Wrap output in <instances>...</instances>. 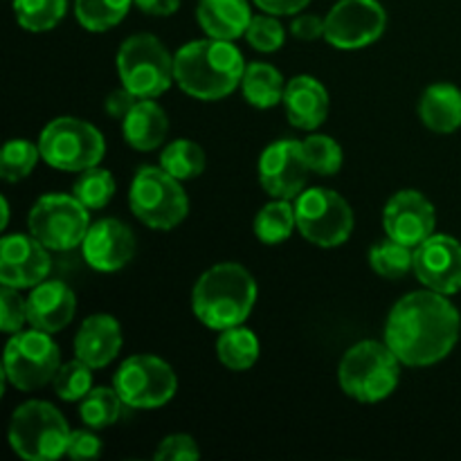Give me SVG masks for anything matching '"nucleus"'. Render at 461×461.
Masks as SVG:
<instances>
[{"instance_id":"obj_1","label":"nucleus","mask_w":461,"mask_h":461,"mask_svg":"<svg viewBox=\"0 0 461 461\" xmlns=\"http://www.w3.org/2000/svg\"><path fill=\"white\" fill-rule=\"evenodd\" d=\"M448 295L417 291L405 295L390 311L385 342L396 358L410 367H428L455 349L461 331L459 311Z\"/></svg>"},{"instance_id":"obj_2","label":"nucleus","mask_w":461,"mask_h":461,"mask_svg":"<svg viewBox=\"0 0 461 461\" xmlns=\"http://www.w3.org/2000/svg\"><path fill=\"white\" fill-rule=\"evenodd\" d=\"M246 61L232 41L203 39L183 45L174 57L176 84L192 97L216 102L241 86Z\"/></svg>"},{"instance_id":"obj_3","label":"nucleus","mask_w":461,"mask_h":461,"mask_svg":"<svg viewBox=\"0 0 461 461\" xmlns=\"http://www.w3.org/2000/svg\"><path fill=\"white\" fill-rule=\"evenodd\" d=\"M255 302V277L241 264L232 261L205 270L192 293L194 315L214 331H225L246 322Z\"/></svg>"},{"instance_id":"obj_4","label":"nucleus","mask_w":461,"mask_h":461,"mask_svg":"<svg viewBox=\"0 0 461 461\" xmlns=\"http://www.w3.org/2000/svg\"><path fill=\"white\" fill-rule=\"evenodd\" d=\"M401 360L387 342L365 340L351 347L338 367V383L342 392L360 403H378L387 399L399 385Z\"/></svg>"},{"instance_id":"obj_5","label":"nucleus","mask_w":461,"mask_h":461,"mask_svg":"<svg viewBox=\"0 0 461 461\" xmlns=\"http://www.w3.org/2000/svg\"><path fill=\"white\" fill-rule=\"evenodd\" d=\"M70 428L63 414L45 401H27L9 423V444L27 461H54L68 453Z\"/></svg>"},{"instance_id":"obj_6","label":"nucleus","mask_w":461,"mask_h":461,"mask_svg":"<svg viewBox=\"0 0 461 461\" xmlns=\"http://www.w3.org/2000/svg\"><path fill=\"white\" fill-rule=\"evenodd\" d=\"M117 72L124 88L140 99H156L174 84V57L158 36L133 34L117 52Z\"/></svg>"},{"instance_id":"obj_7","label":"nucleus","mask_w":461,"mask_h":461,"mask_svg":"<svg viewBox=\"0 0 461 461\" xmlns=\"http://www.w3.org/2000/svg\"><path fill=\"white\" fill-rule=\"evenodd\" d=\"M129 203L133 214L151 230H174L189 212L183 185L162 167H142L135 174Z\"/></svg>"},{"instance_id":"obj_8","label":"nucleus","mask_w":461,"mask_h":461,"mask_svg":"<svg viewBox=\"0 0 461 461\" xmlns=\"http://www.w3.org/2000/svg\"><path fill=\"white\" fill-rule=\"evenodd\" d=\"M41 158L61 171H86L102 162L106 144L93 124L77 117H57L39 138Z\"/></svg>"},{"instance_id":"obj_9","label":"nucleus","mask_w":461,"mask_h":461,"mask_svg":"<svg viewBox=\"0 0 461 461\" xmlns=\"http://www.w3.org/2000/svg\"><path fill=\"white\" fill-rule=\"evenodd\" d=\"M297 230L306 241L320 248H338L351 237L354 212L333 189L313 187L295 198Z\"/></svg>"},{"instance_id":"obj_10","label":"nucleus","mask_w":461,"mask_h":461,"mask_svg":"<svg viewBox=\"0 0 461 461\" xmlns=\"http://www.w3.org/2000/svg\"><path fill=\"white\" fill-rule=\"evenodd\" d=\"M61 354L50 333L32 327L9 338L5 349V378L21 392H34L54 381Z\"/></svg>"},{"instance_id":"obj_11","label":"nucleus","mask_w":461,"mask_h":461,"mask_svg":"<svg viewBox=\"0 0 461 461\" xmlns=\"http://www.w3.org/2000/svg\"><path fill=\"white\" fill-rule=\"evenodd\" d=\"M30 234L48 250L66 252L81 246L90 228L88 207L68 194H45L30 212Z\"/></svg>"},{"instance_id":"obj_12","label":"nucleus","mask_w":461,"mask_h":461,"mask_svg":"<svg viewBox=\"0 0 461 461\" xmlns=\"http://www.w3.org/2000/svg\"><path fill=\"white\" fill-rule=\"evenodd\" d=\"M113 387L124 405L133 410H156L169 403L176 394V374L158 356H131L113 378Z\"/></svg>"},{"instance_id":"obj_13","label":"nucleus","mask_w":461,"mask_h":461,"mask_svg":"<svg viewBox=\"0 0 461 461\" xmlns=\"http://www.w3.org/2000/svg\"><path fill=\"white\" fill-rule=\"evenodd\" d=\"M387 14L378 0H340L324 18V39L338 50H360L381 39Z\"/></svg>"},{"instance_id":"obj_14","label":"nucleus","mask_w":461,"mask_h":461,"mask_svg":"<svg viewBox=\"0 0 461 461\" xmlns=\"http://www.w3.org/2000/svg\"><path fill=\"white\" fill-rule=\"evenodd\" d=\"M306 171L302 142L297 140H279L264 149L259 158V183L273 198L293 201L306 187Z\"/></svg>"},{"instance_id":"obj_15","label":"nucleus","mask_w":461,"mask_h":461,"mask_svg":"<svg viewBox=\"0 0 461 461\" xmlns=\"http://www.w3.org/2000/svg\"><path fill=\"white\" fill-rule=\"evenodd\" d=\"M412 270L430 291L455 295L461 291V243L448 234H432L414 248Z\"/></svg>"},{"instance_id":"obj_16","label":"nucleus","mask_w":461,"mask_h":461,"mask_svg":"<svg viewBox=\"0 0 461 461\" xmlns=\"http://www.w3.org/2000/svg\"><path fill=\"white\" fill-rule=\"evenodd\" d=\"M383 225L387 237L403 246L419 248L435 234V205L414 189H403L387 201L383 212Z\"/></svg>"},{"instance_id":"obj_17","label":"nucleus","mask_w":461,"mask_h":461,"mask_svg":"<svg viewBox=\"0 0 461 461\" xmlns=\"http://www.w3.org/2000/svg\"><path fill=\"white\" fill-rule=\"evenodd\" d=\"M52 270V259L48 255V248L25 234H12L5 237L0 243V282L3 286L34 288L45 282Z\"/></svg>"},{"instance_id":"obj_18","label":"nucleus","mask_w":461,"mask_h":461,"mask_svg":"<svg viewBox=\"0 0 461 461\" xmlns=\"http://www.w3.org/2000/svg\"><path fill=\"white\" fill-rule=\"evenodd\" d=\"M135 246L138 241L129 225L117 219H102L88 228L81 250L90 268L99 273H115L131 264Z\"/></svg>"},{"instance_id":"obj_19","label":"nucleus","mask_w":461,"mask_h":461,"mask_svg":"<svg viewBox=\"0 0 461 461\" xmlns=\"http://www.w3.org/2000/svg\"><path fill=\"white\" fill-rule=\"evenodd\" d=\"M77 297L63 282H41L27 297V324L45 333H57L72 322Z\"/></svg>"},{"instance_id":"obj_20","label":"nucleus","mask_w":461,"mask_h":461,"mask_svg":"<svg viewBox=\"0 0 461 461\" xmlns=\"http://www.w3.org/2000/svg\"><path fill=\"white\" fill-rule=\"evenodd\" d=\"M284 108L295 129L315 131L327 122L329 93L313 77H293L284 90Z\"/></svg>"},{"instance_id":"obj_21","label":"nucleus","mask_w":461,"mask_h":461,"mask_svg":"<svg viewBox=\"0 0 461 461\" xmlns=\"http://www.w3.org/2000/svg\"><path fill=\"white\" fill-rule=\"evenodd\" d=\"M122 349V329L113 315L97 313L84 320L75 338L77 358L93 369L106 367Z\"/></svg>"},{"instance_id":"obj_22","label":"nucleus","mask_w":461,"mask_h":461,"mask_svg":"<svg viewBox=\"0 0 461 461\" xmlns=\"http://www.w3.org/2000/svg\"><path fill=\"white\" fill-rule=\"evenodd\" d=\"M196 18L212 39L234 41L246 36L252 12L248 0H198Z\"/></svg>"},{"instance_id":"obj_23","label":"nucleus","mask_w":461,"mask_h":461,"mask_svg":"<svg viewBox=\"0 0 461 461\" xmlns=\"http://www.w3.org/2000/svg\"><path fill=\"white\" fill-rule=\"evenodd\" d=\"M124 140L138 151H153L160 147L169 131L167 113L153 99H140L133 111L122 120Z\"/></svg>"},{"instance_id":"obj_24","label":"nucleus","mask_w":461,"mask_h":461,"mask_svg":"<svg viewBox=\"0 0 461 461\" xmlns=\"http://www.w3.org/2000/svg\"><path fill=\"white\" fill-rule=\"evenodd\" d=\"M419 117L435 133H453L461 126V90L453 84H432L419 102Z\"/></svg>"},{"instance_id":"obj_25","label":"nucleus","mask_w":461,"mask_h":461,"mask_svg":"<svg viewBox=\"0 0 461 461\" xmlns=\"http://www.w3.org/2000/svg\"><path fill=\"white\" fill-rule=\"evenodd\" d=\"M241 90L243 97L250 106L255 108H273L279 102H284V77L277 68H273L270 63H250L246 66L241 79Z\"/></svg>"},{"instance_id":"obj_26","label":"nucleus","mask_w":461,"mask_h":461,"mask_svg":"<svg viewBox=\"0 0 461 461\" xmlns=\"http://www.w3.org/2000/svg\"><path fill=\"white\" fill-rule=\"evenodd\" d=\"M216 356L232 372H246L259 358V340L255 331L246 327L225 329L216 340Z\"/></svg>"},{"instance_id":"obj_27","label":"nucleus","mask_w":461,"mask_h":461,"mask_svg":"<svg viewBox=\"0 0 461 461\" xmlns=\"http://www.w3.org/2000/svg\"><path fill=\"white\" fill-rule=\"evenodd\" d=\"M295 228V205L284 198L264 205L255 216V234L266 246H277V243L286 241Z\"/></svg>"},{"instance_id":"obj_28","label":"nucleus","mask_w":461,"mask_h":461,"mask_svg":"<svg viewBox=\"0 0 461 461\" xmlns=\"http://www.w3.org/2000/svg\"><path fill=\"white\" fill-rule=\"evenodd\" d=\"M122 396L117 394V390H108V387H97V390H90L88 394L81 399V421L84 426L93 428V430H104V428L117 423V419L122 417Z\"/></svg>"},{"instance_id":"obj_29","label":"nucleus","mask_w":461,"mask_h":461,"mask_svg":"<svg viewBox=\"0 0 461 461\" xmlns=\"http://www.w3.org/2000/svg\"><path fill=\"white\" fill-rule=\"evenodd\" d=\"M160 167L178 180H192L205 171V151L192 140H176L167 144Z\"/></svg>"},{"instance_id":"obj_30","label":"nucleus","mask_w":461,"mask_h":461,"mask_svg":"<svg viewBox=\"0 0 461 461\" xmlns=\"http://www.w3.org/2000/svg\"><path fill=\"white\" fill-rule=\"evenodd\" d=\"M133 0H75L77 21L88 32H106L120 25Z\"/></svg>"},{"instance_id":"obj_31","label":"nucleus","mask_w":461,"mask_h":461,"mask_svg":"<svg viewBox=\"0 0 461 461\" xmlns=\"http://www.w3.org/2000/svg\"><path fill=\"white\" fill-rule=\"evenodd\" d=\"M369 266L376 275L385 279H401L412 270L414 248L403 246L387 237V241L374 243L369 250Z\"/></svg>"},{"instance_id":"obj_32","label":"nucleus","mask_w":461,"mask_h":461,"mask_svg":"<svg viewBox=\"0 0 461 461\" xmlns=\"http://www.w3.org/2000/svg\"><path fill=\"white\" fill-rule=\"evenodd\" d=\"M68 0H14L16 21L27 32H48L66 16Z\"/></svg>"},{"instance_id":"obj_33","label":"nucleus","mask_w":461,"mask_h":461,"mask_svg":"<svg viewBox=\"0 0 461 461\" xmlns=\"http://www.w3.org/2000/svg\"><path fill=\"white\" fill-rule=\"evenodd\" d=\"M72 196L88 210H102L115 196V178L111 171L90 167V169L81 171L79 178L75 180Z\"/></svg>"},{"instance_id":"obj_34","label":"nucleus","mask_w":461,"mask_h":461,"mask_svg":"<svg viewBox=\"0 0 461 461\" xmlns=\"http://www.w3.org/2000/svg\"><path fill=\"white\" fill-rule=\"evenodd\" d=\"M41 158V149L32 144L30 140H12L5 144L3 156H0V176L7 183H18L27 178Z\"/></svg>"},{"instance_id":"obj_35","label":"nucleus","mask_w":461,"mask_h":461,"mask_svg":"<svg viewBox=\"0 0 461 461\" xmlns=\"http://www.w3.org/2000/svg\"><path fill=\"white\" fill-rule=\"evenodd\" d=\"M304 160L318 176H336L342 167V149L329 135H311L302 142Z\"/></svg>"},{"instance_id":"obj_36","label":"nucleus","mask_w":461,"mask_h":461,"mask_svg":"<svg viewBox=\"0 0 461 461\" xmlns=\"http://www.w3.org/2000/svg\"><path fill=\"white\" fill-rule=\"evenodd\" d=\"M54 392L63 401H81L90 390H93V367L84 360H70L61 365L54 376Z\"/></svg>"},{"instance_id":"obj_37","label":"nucleus","mask_w":461,"mask_h":461,"mask_svg":"<svg viewBox=\"0 0 461 461\" xmlns=\"http://www.w3.org/2000/svg\"><path fill=\"white\" fill-rule=\"evenodd\" d=\"M284 27L273 14H259V16H252L250 25H248L246 41L259 52H277L284 45Z\"/></svg>"},{"instance_id":"obj_38","label":"nucleus","mask_w":461,"mask_h":461,"mask_svg":"<svg viewBox=\"0 0 461 461\" xmlns=\"http://www.w3.org/2000/svg\"><path fill=\"white\" fill-rule=\"evenodd\" d=\"M27 322V300L18 295V288L3 286L0 291V327L5 333H18Z\"/></svg>"},{"instance_id":"obj_39","label":"nucleus","mask_w":461,"mask_h":461,"mask_svg":"<svg viewBox=\"0 0 461 461\" xmlns=\"http://www.w3.org/2000/svg\"><path fill=\"white\" fill-rule=\"evenodd\" d=\"M201 457L198 444L189 435H169L158 444V461H194Z\"/></svg>"},{"instance_id":"obj_40","label":"nucleus","mask_w":461,"mask_h":461,"mask_svg":"<svg viewBox=\"0 0 461 461\" xmlns=\"http://www.w3.org/2000/svg\"><path fill=\"white\" fill-rule=\"evenodd\" d=\"M102 453V439L93 432V428L88 430H75L68 441V457L75 461H86V459H97Z\"/></svg>"},{"instance_id":"obj_41","label":"nucleus","mask_w":461,"mask_h":461,"mask_svg":"<svg viewBox=\"0 0 461 461\" xmlns=\"http://www.w3.org/2000/svg\"><path fill=\"white\" fill-rule=\"evenodd\" d=\"M138 102H140L138 95H133L129 88L122 86L120 90H113V93L108 95L106 102H104V108H106L108 115L115 117V120H124V117L133 111V106Z\"/></svg>"},{"instance_id":"obj_42","label":"nucleus","mask_w":461,"mask_h":461,"mask_svg":"<svg viewBox=\"0 0 461 461\" xmlns=\"http://www.w3.org/2000/svg\"><path fill=\"white\" fill-rule=\"evenodd\" d=\"M291 32L300 41H315L324 36V21L315 14H302L291 23Z\"/></svg>"},{"instance_id":"obj_43","label":"nucleus","mask_w":461,"mask_h":461,"mask_svg":"<svg viewBox=\"0 0 461 461\" xmlns=\"http://www.w3.org/2000/svg\"><path fill=\"white\" fill-rule=\"evenodd\" d=\"M311 0H255L257 7L273 16H291V14L302 12Z\"/></svg>"},{"instance_id":"obj_44","label":"nucleus","mask_w":461,"mask_h":461,"mask_svg":"<svg viewBox=\"0 0 461 461\" xmlns=\"http://www.w3.org/2000/svg\"><path fill=\"white\" fill-rule=\"evenodd\" d=\"M133 3L151 16H171L180 7V0H133Z\"/></svg>"},{"instance_id":"obj_45","label":"nucleus","mask_w":461,"mask_h":461,"mask_svg":"<svg viewBox=\"0 0 461 461\" xmlns=\"http://www.w3.org/2000/svg\"><path fill=\"white\" fill-rule=\"evenodd\" d=\"M7 223H9V203L7 198L3 196V228H7Z\"/></svg>"}]
</instances>
